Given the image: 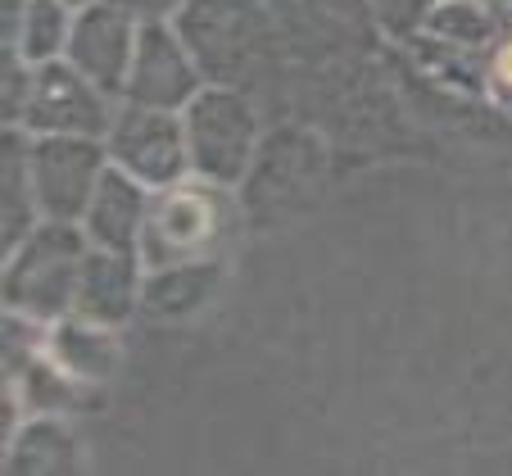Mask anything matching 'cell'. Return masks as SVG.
Returning <instances> with one entry per match:
<instances>
[{
  "instance_id": "cell-1",
  "label": "cell",
  "mask_w": 512,
  "mask_h": 476,
  "mask_svg": "<svg viewBox=\"0 0 512 476\" xmlns=\"http://www.w3.org/2000/svg\"><path fill=\"white\" fill-rule=\"evenodd\" d=\"M499 68H503V78H512V46H508V55H503V64H499Z\"/></svg>"
}]
</instances>
